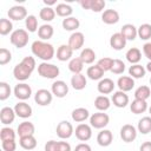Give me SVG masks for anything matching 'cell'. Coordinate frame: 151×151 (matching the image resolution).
<instances>
[{"instance_id":"cell-14","label":"cell","mask_w":151,"mask_h":151,"mask_svg":"<svg viewBox=\"0 0 151 151\" xmlns=\"http://www.w3.org/2000/svg\"><path fill=\"white\" fill-rule=\"evenodd\" d=\"M114 86H116V84H114V81L112 79H110V78H103V79H100L98 81L97 90H98V92L100 94L106 96V94H110V93L113 92Z\"/></svg>"},{"instance_id":"cell-39","label":"cell","mask_w":151,"mask_h":151,"mask_svg":"<svg viewBox=\"0 0 151 151\" xmlns=\"http://www.w3.org/2000/svg\"><path fill=\"white\" fill-rule=\"evenodd\" d=\"M39 18H40L41 20L46 21V22L52 21V20L55 18V11H54V8L47 7V6L42 7V8L40 9V12H39Z\"/></svg>"},{"instance_id":"cell-47","label":"cell","mask_w":151,"mask_h":151,"mask_svg":"<svg viewBox=\"0 0 151 151\" xmlns=\"http://www.w3.org/2000/svg\"><path fill=\"white\" fill-rule=\"evenodd\" d=\"M125 71V64L120 59H113V64L111 67V72L114 74H122Z\"/></svg>"},{"instance_id":"cell-57","label":"cell","mask_w":151,"mask_h":151,"mask_svg":"<svg viewBox=\"0 0 151 151\" xmlns=\"http://www.w3.org/2000/svg\"><path fill=\"white\" fill-rule=\"evenodd\" d=\"M145 68H146V71H149V72L151 73V60H150V61L146 64V67H145Z\"/></svg>"},{"instance_id":"cell-36","label":"cell","mask_w":151,"mask_h":151,"mask_svg":"<svg viewBox=\"0 0 151 151\" xmlns=\"http://www.w3.org/2000/svg\"><path fill=\"white\" fill-rule=\"evenodd\" d=\"M84 65L85 64L83 63V60L79 57H76V58H72L68 61V70L73 74H79V73H81V71L84 68Z\"/></svg>"},{"instance_id":"cell-51","label":"cell","mask_w":151,"mask_h":151,"mask_svg":"<svg viewBox=\"0 0 151 151\" xmlns=\"http://www.w3.org/2000/svg\"><path fill=\"white\" fill-rule=\"evenodd\" d=\"M57 151H71V145L70 143L65 140H60L57 143Z\"/></svg>"},{"instance_id":"cell-5","label":"cell","mask_w":151,"mask_h":151,"mask_svg":"<svg viewBox=\"0 0 151 151\" xmlns=\"http://www.w3.org/2000/svg\"><path fill=\"white\" fill-rule=\"evenodd\" d=\"M109 123H110V117L105 112L99 111V112H96L90 116V125L94 129L103 130V129H105V126H107Z\"/></svg>"},{"instance_id":"cell-11","label":"cell","mask_w":151,"mask_h":151,"mask_svg":"<svg viewBox=\"0 0 151 151\" xmlns=\"http://www.w3.org/2000/svg\"><path fill=\"white\" fill-rule=\"evenodd\" d=\"M7 15H8L9 20H14V21H20V20L26 19L28 17L27 15V9L24 6H20V5L12 6L7 12Z\"/></svg>"},{"instance_id":"cell-42","label":"cell","mask_w":151,"mask_h":151,"mask_svg":"<svg viewBox=\"0 0 151 151\" xmlns=\"http://www.w3.org/2000/svg\"><path fill=\"white\" fill-rule=\"evenodd\" d=\"M137 32H138V37L142 40L151 39V25L150 24H142L137 28Z\"/></svg>"},{"instance_id":"cell-9","label":"cell","mask_w":151,"mask_h":151,"mask_svg":"<svg viewBox=\"0 0 151 151\" xmlns=\"http://www.w3.org/2000/svg\"><path fill=\"white\" fill-rule=\"evenodd\" d=\"M53 99V94L51 91L46 90V88H40L35 92L34 94V101L40 105V106H47L52 103Z\"/></svg>"},{"instance_id":"cell-37","label":"cell","mask_w":151,"mask_h":151,"mask_svg":"<svg viewBox=\"0 0 151 151\" xmlns=\"http://www.w3.org/2000/svg\"><path fill=\"white\" fill-rule=\"evenodd\" d=\"M145 73H146V68L144 66H142L140 64L131 65L129 68V74L133 79H140L145 76Z\"/></svg>"},{"instance_id":"cell-31","label":"cell","mask_w":151,"mask_h":151,"mask_svg":"<svg viewBox=\"0 0 151 151\" xmlns=\"http://www.w3.org/2000/svg\"><path fill=\"white\" fill-rule=\"evenodd\" d=\"M54 11H55V14L61 17V18H68V17H72V13H73V8L68 5V4H58L55 7H54Z\"/></svg>"},{"instance_id":"cell-12","label":"cell","mask_w":151,"mask_h":151,"mask_svg":"<svg viewBox=\"0 0 151 151\" xmlns=\"http://www.w3.org/2000/svg\"><path fill=\"white\" fill-rule=\"evenodd\" d=\"M51 92L57 98H64L68 93V85L64 80H55L51 86Z\"/></svg>"},{"instance_id":"cell-49","label":"cell","mask_w":151,"mask_h":151,"mask_svg":"<svg viewBox=\"0 0 151 151\" xmlns=\"http://www.w3.org/2000/svg\"><path fill=\"white\" fill-rule=\"evenodd\" d=\"M105 1L104 0H92L91 2V11L92 12H101L104 8H105Z\"/></svg>"},{"instance_id":"cell-48","label":"cell","mask_w":151,"mask_h":151,"mask_svg":"<svg viewBox=\"0 0 151 151\" xmlns=\"http://www.w3.org/2000/svg\"><path fill=\"white\" fill-rule=\"evenodd\" d=\"M12 60V53L9 50L2 47L0 48V65H6Z\"/></svg>"},{"instance_id":"cell-45","label":"cell","mask_w":151,"mask_h":151,"mask_svg":"<svg viewBox=\"0 0 151 151\" xmlns=\"http://www.w3.org/2000/svg\"><path fill=\"white\" fill-rule=\"evenodd\" d=\"M12 93L11 86L6 81H0V100H6Z\"/></svg>"},{"instance_id":"cell-29","label":"cell","mask_w":151,"mask_h":151,"mask_svg":"<svg viewBox=\"0 0 151 151\" xmlns=\"http://www.w3.org/2000/svg\"><path fill=\"white\" fill-rule=\"evenodd\" d=\"M120 33L123 34V37L126 39V40H134L138 35V32H137V27L132 24H125L122 29H120Z\"/></svg>"},{"instance_id":"cell-22","label":"cell","mask_w":151,"mask_h":151,"mask_svg":"<svg viewBox=\"0 0 151 151\" xmlns=\"http://www.w3.org/2000/svg\"><path fill=\"white\" fill-rule=\"evenodd\" d=\"M113 140V134L110 130H106V129H103L100 130V132L97 134V143L103 146V147H106L109 145H111Z\"/></svg>"},{"instance_id":"cell-43","label":"cell","mask_w":151,"mask_h":151,"mask_svg":"<svg viewBox=\"0 0 151 151\" xmlns=\"http://www.w3.org/2000/svg\"><path fill=\"white\" fill-rule=\"evenodd\" d=\"M11 32H13V24L9 19L1 18L0 19V34L1 35H7Z\"/></svg>"},{"instance_id":"cell-30","label":"cell","mask_w":151,"mask_h":151,"mask_svg":"<svg viewBox=\"0 0 151 151\" xmlns=\"http://www.w3.org/2000/svg\"><path fill=\"white\" fill-rule=\"evenodd\" d=\"M130 110L134 114H140L144 113L147 110V103L146 100H140V99H134L130 104Z\"/></svg>"},{"instance_id":"cell-58","label":"cell","mask_w":151,"mask_h":151,"mask_svg":"<svg viewBox=\"0 0 151 151\" xmlns=\"http://www.w3.org/2000/svg\"><path fill=\"white\" fill-rule=\"evenodd\" d=\"M149 113H150V116H151V106L149 107Z\"/></svg>"},{"instance_id":"cell-24","label":"cell","mask_w":151,"mask_h":151,"mask_svg":"<svg viewBox=\"0 0 151 151\" xmlns=\"http://www.w3.org/2000/svg\"><path fill=\"white\" fill-rule=\"evenodd\" d=\"M54 34V28L52 25L50 24H44L41 26H39V29H38V37H39V40H42V41H47L48 39H51Z\"/></svg>"},{"instance_id":"cell-17","label":"cell","mask_w":151,"mask_h":151,"mask_svg":"<svg viewBox=\"0 0 151 151\" xmlns=\"http://www.w3.org/2000/svg\"><path fill=\"white\" fill-rule=\"evenodd\" d=\"M111 101L113 103V105H114L116 107L123 109V107L127 106L130 99H129V96L126 94V92H123V91H116V92L112 94Z\"/></svg>"},{"instance_id":"cell-55","label":"cell","mask_w":151,"mask_h":151,"mask_svg":"<svg viewBox=\"0 0 151 151\" xmlns=\"http://www.w3.org/2000/svg\"><path fill=\"white\" fill-rule=\"evenodd\" d=\"M139 151H151V142H144L140 145Z\"/></svg>"},{"instance_id":"cell-27","label":"cell","mask_w":151,"mask_h":151,"mask_svg":"<svg viewBox=\"0 0 151 151\" xmlns=\"http://www.w3.org/2000/svg\"><path fill=\"white\" fill-rule=\"evenodd\" d=\"M63 28L65 31H70V32H77V29L79 28L80 26V21L79 19H77L76 17H68V18H65L63 19Z\"/></svg>"},{"instance_id":"cell-7","label":"cell","mask_w":151,"mask_h":151,"mask_svg":"<svg viewBox=\"0 0 151 151\" xmlns=\"http://www.w3.org/2000/svg\"><path fill=\"white\" fill-rule=\"evenodd\" d=\"M74 134L78 140L80 142H87L92 137V126L85 123H80L74 129Z\"/></svg>"},{"instance_id":"cell-33","label":"cell","mask_w":151,"mask_h":151,"mask_svg":"<svg viewBox=\"0 0 151 151\" xmlns=\"http://www.w3.org/2000/svg\"><path fill=\"white\" fill-rule=\"evenodd\" d=\"M104 73H105V72H104L97 64L90 66V67L87 68V71H86V76H87L91 80H100V79H103Z\"/></svg>"},{"instance_id":"cell-2","label":"cell","mask_w":151,"mask_h":151,"mask_svg":"<svg viewBox=\"0 0 151 151\" xmlns=\"http://www.w3.org/2000/svg\"><path fill=\"white\" fill-rule=\"evenodd\" d=\"M31 51H32V54L34 57L41 59L42 61L51 60L55 54L53 45L47 42V41H42V40L33 41L32 45H31Z\"/></svg>"},{"instance_id":"cell-15","label":"cell","mask_w":151,"mask_h":151,"mask_svg":"<svg viewBox=\"0 0 151 151\" xmlns=\"http://www.w3.org/2000/svg\"><path fill=\"white\" fill-rule=\"evenodd\" d=\"M14 111H15V114L19 118H22V119L29 118L32 116V113H33V110H32L31 105H28L26 101L17 103L15 106H14Z\"/></svg>"},{"instance_id":"cell-3","label":"cell","mask_w":151,"mask_h":151,"mask_svg":"<svg viewBox=\"0 0 151 151\" xmlns=\"http://www.w3.org/2000/svg\"><path fill=\"white\" fill-rule=\"evenodd\" d=\"M38 73L40 77L46 78V79H55L60 74V70L54 64L42 61L38 65Z\"/></svg>"},{"instance_id":"cell-26","label":"cell","mask_w":151,"mask_h":151,"mask_svg":"<svg viewBox=\"0 0 151 151\" xmlns=\"http://www.w3.org/2000/svg\"><path fill=\"white\" fill-rule=\"evenodd\" d=\"M71 117H72L73 122L80 124V123L85 122L87 118H90V112H88V110L85 109V107H77V109H74V110L72 111Z\"/></svg>"},{"instance_id":"cell-18","label":"cell","mask_w":151,"mask_h":151,"mask_svg":"<svg viewBox=\"0 0 151 151\" xmlns=\"http://www.w3.org/2000/svg\"><path fill=\"white\" fill-rule=\"evenodd\" d=\"M17 114H15V111L14 109L9 107V106H5L0 110V122L1 124L4 125H9L14 122Z\"/></svg>"},{"instance_id":"cell-13","label":"cell","mask_w":151,"mask_h":151,"mask_svg":"<svg viewBox=\"0 0 151 151\" xmlns=\"http://www.w3.org/2000/svg\"><path fill=\"white\" fill-rule=\"evenodd\" d=\"M85 44V37L81 32H73L70 38H68V42L67 45L73 50V51H78L80 50Z\"/></svg>"},{"instance_id":"cell-21","label":"cell","mask_w":151,"mask_h":151,"mask_svg":"<svg viewBox=\"0 0 151 151\" xmlns=\"http://www.w3.org/2000/svg\"><path fill=\"white\" fill-rule=\"evenodd\" d=\"M126 41L127 40L123 37V34L120 32L113 33L110 38V46L116 51H120L126 46Z\"/></svg>"},{"instance_id":"cell-41","label":"cell","mask_w":151,"mask_h":151,"mask_svg":"<svg viewBox=\"0 0 151 151\" xmlns=\"http://www.w3.org/2000/svg\"><path fill=\"white\" fill-rule=\"evenodd\" d=\"M151 96V90L146 85H142L136 88L134 91V99H140V100H146Z\"/></svg>"},{"instance_id":"cell-50","label":"cell","mask_w":151,"mask_h":151,"mask_svg":"<svg viewBox=\"0 0 151 151\" xmlns=\"http://www.w3.org/2000/svg\"><path fill=\"white\" fill-rule=\"evenodd\" d=\"M1 147H2L4 151H15V149H17L15 139L2 140V142H1Z\"/></svg>"},{"instance_id":"cell-52","label":"cell","mask_w":151,"mask_h":151,"mask_svg":"<svg viewBox=\"0 0 151 151\" xmlns=\"http://www.w3.org/2000/svg\"><path fill=\"white\" fill-rule=\"evenodd\" d=\"M143 54L149 59V61L151 60V42H145L143 45Z\"/></svg>"},{"instance_id":"cell-4","label":"cell","mask_w":151,"mask_h":151,"mask_svg":"<svg viewBox=\"0 0 151 151\" xmlns=\"http://www.w3.org/2000/svg\"><path fill=\"white\" fill-rule=\"evenodd\" d=\"M28 32L24 28H18V29H14L11 35H9V40H11V44L13 46H15L17 48H22L25 47L27 44H28Z\"/></svg>"},{"instance_id":"cell-23","label":"cell","mask_w":151,"mask_h":151,"mask_svg":"<svg viewBox=\"0 0 151 151\" xmlns=\"http://www.w3.org/2000/svg\"><path fill=\"white\" fill-rule=\"evenodd\" d=\"M72 55H73V50L66 45V44H63L58 47L57 50V59L59 61H67V60H71L72 59Z\"/></svg>"},{"instance_id":"cell-8","label":"cell","mask_w":151,"mask_h":151,"mask_svg":"<svg viewBox=\"0 0 151 151\" xmlns=\"http://www.w3.org/2000/svg\"><path fill=\"white\" fill-rule=\"evenodd\" d=\"M55 132H57V136H58L60 139H68V138L74 133V129H73V125H72L70 122H67V120H61V122L57 125Z\"/></svg>"},{"instance_id":"cell-32","label":"cell","mask_w":151,"mask_h":151,"mask_svg":"<svg viewBox=\"0 0 151 151\" xmlns=\"http://www.w3.org/2000/svg\"><path fill=\"white\" fill-rule=\"evenodd\" d=\"M125 57H126V60H127L129 63H131V65H136V64H138V63L140 61V59H142V52H140L139 48L132 47V48L127 50Z\"/></svg>"},{"instance_id":"cell-16","label":"cell","mask_w":151,"mask_h":151,"mask_svg":"<svg viewBox=\"0 0 151 151\" xmlns=\"http://www.w3.org/2000/svg\"><path fill=\"white\" fill-rule=\"evenodd\" d=\"M34 132H35V127H34V124L31 123V122H22L18 125V129H17V133L20 138L22 137H28V136H34Z\"/></svg>"},{"instance_id":"cell-34","label":"cell","mask_w":151,"mask_h":151,"mask_svg":"<svg viewBox=\"0 0 151 151\" xmlns=\"http://www.w3.org/2000/svg\"><path fill=\"white\" fill-rule=\"evenodd\" d=\"M137 130L142 134H147L149 132H151V116H146V117H143L142 119H139Z\"/></svg>"},{"instance_id":"cell-20","label":"cell","mask_w":151,"mask_h":151,"mask_svg":"<svg viewBox=\"0 0 151 151\" xmlns=\"http://www.w3.org/2000/svg\"><path fill=\"white\" fill-rule=\"evenodd\" d=\"M101 21L106 25H114L119 21V13L116 9H105L101 13Z\"/></svg>"},{"instance_id":"cell-6","label":"cell","mask_w":151,"mask_h":151,"mask_svg":"<svg viewBox=\"0 0 151 151\" xmlns=\"http://www.w3.org/2000/svg\"><path fill=\"white\" fill-rule=\"evenodd\" d=\"M13 93H14V96H15L17 99H19L21 101H25V100H27V99L31 98V96H32V88L26 83H19V84H17L14 86Z\"/></svg>"},{"instance_id":"cell-53","label":"cell","mask_w":151,"mask_h":151,"mask_svg":"<svg viewBox=\"0 0 151 151\" xmlns=\"http://www.w3.org/2000/svg\"><path fill=\"white\" fill-rule=\"evenodd\" d=\"M57 143L55 140H48L46 144H45V151H57Z\"/></svg>"},{"instance_id":"cell-44","label":"cell","mask_w":151,"mask_h":151,"mask_svg":"<svg viewBox=\"0 0 151 151\" xmlns=\"http://www.w3.org/2000/svg\"><path fill=\"white\" fill-rule=\"evenodd\" d=\"M15 131L9 127V126H4L1 130H0V138H1V142L2 140H11V139H15Z\"/></svg>"},{"instance_id":"cell-10","label":"cell","mask_w":151,"mask_h":151,"mask_svg":"<svg viewBox=\"0 0 151 151\" xmlns=\"http://www.w3.org/2000/svg\"><path fill=\"white\" fill-rule=\"evenodd\" d=\"M137 133H138V130L131 124H125L120 129V138L125 143L133 142L137 138Z\"/></svg>"},{"instance_id":"cell-54","label":"cell","mask_w":151,"mask_h":151,"mask_svg":"<svg viewBox=\"0 0 151 151\" xmlns=\"http://www.w3.org/2000/svg\"><path fill=\"white\" fill-rule=\"evenodd\" d=\"M74 151H92V149L87 143H80L74 147Z\"/></svg>"},{"instance_id":"cell-28","label":"cell","mask_w":151,"mask_h":151,"mask_svg":"<svg viewBox=\"0 0 151 151\" xmlns=\"http://www.w3.org/2000/svg\"><path fill=\"white\" fill-rule=\"evenodd\" d=\"M110 106H111V99L107 96L100 94L94 99V107L100 112H105L106 110L110 109Z\"/></svg>"},{"instance_id":"cell-35","label":"cell","mask_w":151,"mask_h":151,"mask_svg":"<svg viewBox=\"0 0 151 151\" xmlns=\"http://www.w3.org/2000/svg\"><path fill=\"white\" fill-rule=\"evenodd\" d=\"M79 58L83 60L84 64H92V63L96 60L97 55H96V52H94L92 48H90V47H85V48L81 50Z\"/></svg>"},{"instance_id":"cell-40","label":"cell","mask_w":151,"mask_h":151,"mask_svg":"<svg viewBox=\"0 0 151 151\" xmlns=\"http://www.w3.org/2000/svg\"><path fill=\"white\" fill-rule=\"evenodd\" d=\"M25 26H26V31L29 33H34L39 29L38 27V19L35 15L31 14L25 19Z\"/></svg>"},{"instance_id":"cell-1","label":"cell","mask_w":151,"mask_h":151,"mask_svg":"<svg viewBox=\"0 0 151 151\" xmlns=\"http://www.w3.org/2000/svg\"><path fill=\"white\" fill-rule=\"evenodd\" d=\"M35 66H37V64H35L34 57H25L19 64H17L14 66L13 76L17 80L24 83L31 77L32 72L35 70Z\"/></svg>"},{"instance_id":"cell-56","label":"cell","mask_w":151,"mask_h":151,"mask_svg":"<svg viewBox=\"0 0 151 151\" xmlns=\"http://www.w3.org/2000/svg\"><path fill=\"white\" fill-rule=\"evenodd\" d=\"M44 4H45L47 7H51L52 5H55V6H57V1H47V0H45Z\"/></svg>"},{"instance_id":"cell-46","label":"cell","mask_w":151,"mask_h":151,"mask_svg":"<svg viewBox=\"0 0 151 151\" xmlns=\"http://www.w3.org/2000/svg\"><path fill=\"white\" fill-rule=\"evenodd\" d=\"M112 64H113V59H112V58H109V57H104V58L99 59L98 63H97V65H98L104 72H106V71H111Z\"/></svg>"},{"instance_id":"cell-60","label":"cell","mask_w":151,"mask_h":151,"mask_svg":"<svg viewBox=\"0 0 151 151\" xmlns=\"http://www.w3.org/2000/svg\"><path fill=\"white\" fill-rule=\"evenodd\" d=\"M150 42H151V41H150Z\"/></svg>"},{"instance_id":"cell-19","label":"cell","mask_w":151,"mask_h":151,"mask_svg":"<svg viewBox=\"0 0 151 151\" xmlns=\"http://www.w3.org/2000/svg\"><path fill=\"white\" fill-rule=\"evenodd\" d=\"M117 86H118L119 91L129 92L134 87V79L131 78L130 76H122L117 80Z\"/></svg>"},{"instance_id":"cell-38","label":"cell","mask_w":151,"mask_h":151,"mask_svg":"<svg viewBox=\"0 0 151 151\" xmlns=\"http://www.w3.org/2000/svg\"><path fill=\"white\" fill-rule=\"evenodd\" d=\"M19 145L24 150H33L37 146V139L34 136H28V137H22L19 139Z\"/></svg>"},{"instance_id":"cell-59","label":"cell","mask_w":151,"mask_h":151,"mask_svg":"<svg viewBox=\"0 0 151 151\" xmlns=\"http://www.w3.org/2000/svg\"><path fill=\"white\" fill-rule=\"evenodd\" d=\"M150 85H151V78H150Z\"/></svg>"},{"instance_id":"cell-25","label":"cell","mask_w":151,"mask_h":151,"mask_svg":"<svg viewBox=\"0 0 151 151\" xmlns=\"http://www.w3.org/2000/svg\"><path fill=\"white\" fill-rule=\"evenodd\" d=\"M87 85V79L86 77L83 74V73H79V74H73L72 78H71V86L77 90V91H81L86 87Z\"/></svg>"}]
</instances>
